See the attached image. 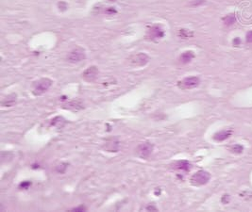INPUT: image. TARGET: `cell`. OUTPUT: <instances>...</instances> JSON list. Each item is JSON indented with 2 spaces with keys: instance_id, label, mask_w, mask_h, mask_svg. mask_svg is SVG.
<instances>
[{
  "instance_id": "e0dca14e",
  "label": "cell",
  "mask_w": 252,
  "mask_h": 212,
  "mask_svg": "<svg viewBox=\"0 0 252 212\" xmlns=\"http://www.w3.org/2000/svg\"><path fill=\"white\" fill-rule=\"evenodd\" d=\"M68 168V163L66 162H62L59 165L56 166V172L59 174H64L66 172V170Z\"/></svg>"
},
{
  "instance_id": "484cf974",
  "label": "cell",
  "mask_w": 252,
  "mask_h": 212,
  "mask_svg": "<svg viewBox=\"0 0 252 212\" xmlns=\"http://www.w3.org/2000/svg\"><path fill=\"white\" fill-rule=\"evenodd\" d=\"M59 4L62 5V7H60V11H65L66 8H67L66 3H64V2H60V3H59Z\"/></svg>"
},
{
  "instance_id": "ac0fdd59",
  "label": "cell",
  "mask_w": 252,
  "mask_h": 212,
  "mask_svg": "<svg viewBox=\"0 0 252 212\" xmlns=\"http://www.w3.org/2000/svg\"><path fill=\"white\" fill-rule=\"evenodd\" d=\"M179 36L181 38H183V39H188V38L193 36V33L188 31L187 29H180L179 30Z\"/></svg>"
},
{
  "instance_id": "8992f818",
  "label": "cell",
  "mask_w": 252,
  "mask_h": 212,
  "mask_svg": "<svg viewBox=\"0 0 252 212\" xmlns=\"http://www.w3.org/2000/svg\"><path fill=\"white\" fill-rule=\"evenodd\" d=\"M129 63L132 66L136 67H143L146 65L149 61V57L145 53H138L129 58Z\"/></svg>"
},
{
  "instance_id": "d4e9b609",
  "label": "cell",
  "mask_w": 252,
  "mask_h": 212,
  "mask_svg": "<svg viewBox=\"0 0 252 212\" xmlns=\"http://www.w3.org/2000/svg\"><path fill=\"white\" fill-rule=\"evenodd\" d=\"M146 210H152V211H158V208L156 207L154 205H149L146 207Z\"/></svg>"
},
{
  "instance_id": "4316f807",
  "label": "cell",
  "mask_w": 252,
  "mask_h": 212,
  "mask_svg": "<svg viewBox=\"0 0 252 212\" xmlns=\"http://www.w3.org/2000/svg\"><path fill=\"white\" fill-rule=\"evenodd\" d=\"M240 42H241V41H240L239 38H236V39L233 40V45H239Z\"/></svg>"
},
{
  "instance_id": "83f0119b",
  "label": "cell",
  "mask_w": 252,
  "mask_h": 212,
  "mask_svg": "<svg viewBox=\"0 0 252 212\" xmlns=\"http://www.w3.org/2000/svg\"><path fill=\"white\" fill-rule=\"evenodd\" d=\"M109 1H111V2H114V1H116V0H109Z\"/></svg>"
},
{
  "instance_id": "ffe728a7",
  "label": "cell",
  "mask_w": 252,
  "mask_h": 212,
  "mask_svg": "<svg viewBox=\"0 0 252 212\" xmlns=\"http://www.w3.org/2000/svg\"><path fill=\"white\" fill-rule=\"evenodd\" d=\"M30 185H31V182H29V181H24V182H22V183L20 184L19 188H20V189H24V190H27V189L29 188Z\"/></svg>"
},
{
  "instance_id": "2e32d148",
  "label": "cell",
  "mask_w": 252,
  "mask_h": 212,
  "mask_svg": "<svg viewBox=\"0 0 252 212\" xmlns=\"http://www.w3.org/2000/svg\"><path fill=\"white\" fill-rule=\"evenodd\" d=\"M223 21H224V24L226 25H233L234 23H235L236 17H235V15H234V14H229V15H227L226 17H224Z\"/></svg>"
},
{
  "instance_id": "ba28073f",
  "label": "cell",
  "mask_w": 252,
  "mask_h": 212,
  "mask_svg": "<svg viewBox=\"0 0 252 212\" xmlns=\"http://www.w3.org/2000/svg\"><path fill=\"white\" fill-rule=\"evenodd\" d=\"M119 147H120V142L117 138H110L103 144V149L111 153L118 152Z\"/></svg>"
},
{
  "instance_id": "4fadbf2b",
  "label": "cell",
  "mask_w": 252,
  "mask_h": 212,
  "mask_svg": "<svg viewBox=\"0 0 252 212\" xmlns=\"http://www.w3.org/2000/svg\"><path fill=\"white\" fill-rule=\"evenodd\" d=\"M194 58H195V54L193 51H185V52H183L180 55L179 62L182 64H187L192 61Z\"/></svg>"
},
{
  "instance_id": "7c38bea8",
  "label": "cell",
  "mask_w": 252,
  "mask_h": 212,
  "mask_svg": "<svg viewBox=\"0 0 252 212\" xmlns=\"http://www.w3.org/2000/svg\"><path fill=\"white\" fill-rule=\"evenodd\" d=\"M16 102H17V95L15 93H12V94L6 96L1 101V105L2 107H12L16 104Z\"/></svg>"
},
{
  "instance_id": "30bf717a",
  "label": "cell",
  "mask_w": 252,
  "mask_h": 212,
  "mask_svg": "<svg viewBox=\"0 0 252 212\" xmlns=\"http://www.w3.org/2000/svg\"><path fill=\"white\" fill-rule=\"evenodd\" d=\"M171 168L173 170H178V171L182 172H189L191 168H192V164L187 160H179L171 164Z\"/></svg>"
},
{
  "instance_id": "44dd1931",
  "label": "cell",
  "mask_w": 252,
  "mask_h": 212,
  "mask_svg": "<svg viewBox=\"0 0 252 212\" xmlns=\"http://www.w3.org/2000/svg\"><path fill=\"white\" fill-rule=\"evenodd\" d=\"M247 41L248 44H252V30L247 34Z\"/></svg>"
},
{
  "instance_id": "6da1fadb",
  "label": "cell",
  "mask_w": 252,
  "mask_h": 212,
  "mask_svg": "<svg viewBox=\"0 0 252 212\" xmlns=\"http://www.w3.org/2000/svg\"><path fill=\"white\" fill-rule=\"evenodd\" d=\"M52 83L53 82H52V80L49 78H42V79L38 80L33 85L32 93L35 96H40V95L43 94V93L49 90V88L52 86Z\"/></svg>"
},
{
  "instance_id": "9a60e30c",
  "label": "cell",
  "mask_w": 252,
  "mask_h": 212,
  "mask_svg": "<svg viewBox=\"0 0 252 212\" xmlns=\"http://www.w3.org/2000/svg\"><path fill=\"white\" fill-rule=\"evenodd\" d=\"M50 124L52 126L58 127V128H62V127H63V125L65 124V120H64V118L62 117V116H57V117L52 119L51 122H50Z\"/></svg>"
},
{
  "instance_id": "d6986e66",
  "label": "cell",
  "mask_w": 252,
  "mask_h": 212,
  "mask_svg": "<svg viewBox=\"0 0 252 212\" xmlns=\"http://www.w3.org/2000/svg\"><path fill=\"white\" fill-rule=\"evenodd\" d=\"M243 150H244V148H243L242 145H239V144H235V145H233L231 147V152L236 153V154H240V153H242Z\"/></svg>"
},
{
  "instance_id": "603a6c76",
  "label": "cell",
  "mask_w": 252,
  "mask_h": 212,
  "mask_svg": "<svg viewBox=\"0 0 252 212\" xmlns=\"http://www.w3.org/2000/svg\"><path fill=\"white\" fill-rule=\"evenodd\" d=\"M86 210V207L84 206H80L77 207H74L72 209V211H85Z\"/></svg>"
},
{
  "instance_id": "cb8c5ba5",
  "label": "cell",
  "mask_w": 252,
  "mask_h": 212,
  "mask_svg": "<svg viewBox=\"0 0 252 212\" xmlns=\"http://www.w3.org/2000/svg\"><path fill=\"white\" fill-rule=\"evenodd\" d=\"M106 12L108 14H114V13H116V11H115V8H114L112 7H110L108 10L106 11Z\"/></svg>"
},
{
  "instance_id": "7402d4cb",
  "label": "cell",
  "mask_w": 252,
  "mask_h": 212,
  "mask_svg": "<svg viewBox=\"0 0 252 212\" xmlns=\"http://www.w3.org/2000/svg\"><path fill=\"white\" fill-rule=\"evenodd\" d=\"M203 2H204V0H192V5L198 6V5H201Z\"/></svg>"
},
{
  "instance_id": "7a4b0ae2",
  "label": "cell",
  "mask_w": 252,
  "mask_h": 212,
  "mask_svg": "<svg viewBox=\"0 0 252 212\" xmlns=\"http://www.w3.org/2000/svg\"><path fill=\"white\" fill-rule=\"evenodd\" d=\"M211 179V174L206 172V171H198L196 174H194L192 175L190 179V182L193 186L196 187H199V186H203L205 184H207Z\"/></svg>"
},
{
  "instance_id": "3957f363",
  "label": "cell",
  "mask_w": 252,
  "mask_h": 212,
  "mask_svg": "<svg viewBox=\"0 0 252 212\" xmlns=\"http://www.w3.org/2000/svg\"><path fill=\"white\" fill-rule=\"evenodd\" d=\"M153 150H154V144L150 141H145L137 146L136 154L140 158L146 159L150 157Z\"/></svg>"
},
{
  "instance_id": "9c48e42d",
  "label": "cell",
  "mask_w": 252,
  "mask_h": 212,
  "mask_svg": "<svg viewBox=\"0 0 252 212\" xmlns=\"http://www.w3.org/2000/svg\"><path fill=\"white\" fill-rule=\"evenodd\" d=\"M98 69L97 66H90L82 73V78L87 82H93L97 78Z\"/></svg>"
},
{
  "instance_id": "277c9868",
  "label": "cell",
  "mask_w": 252,
  "mask_h": 212,
  "mask_svg": "<svg viewBox=\"0 0 252 212\" xmlns=\"http://www.w3.org/2000/svg\"><path fill=\"white\" fill-rule=\"evenodd\" d=\"M86 58V54L83 48L81 47H76L67 56V59L69 62L71 63H77L84 61Z\"/></svg>"
},
{
  "instance_id": "5b68a950",
  "label": "cell",
  "mask_w": 252,
  "mask_h": 212,
  "mask_svg": "<svg viewBox=\"0 0 252 212\" xmlns=\"http://www.w3.org/2000/svg\"><path fill=\"white\" fill-rule=\"evenodd\" d=\"M200 83V79L197 76H190L178 82V87L181 90H190L196 88Z\"/></svg>"
},
{
  "instance_id": "52a82bcc",
  "label": "cell",
  "mask_w": 252,
  "mask_h": 212,
  "mask_svg": "<svg viewBox=\"0 0 252 212\" xmlns=\"http://www.w3.org/2000/svg\"><path fill=\"white\" fill-rule=\"evenodd\" d=\"M163 36H164V30L159 25H152V27L149 28L148 32H147V37L152 41L160 40V39L163 38Z\"/></svg>"
},
{
  "instance_id": "8fae6325",
  "label": "cell",
  "mask_w": 252,
  "mask_h": 212,
  "mask_svg": "<svg viewBox=\"0 0 252 212\" xmlns=\"http://www.w3.org/2000/svg\"><path fill=\"white\" fill-rule=\"evenodd\" d=\"M63 108L65 109L72 110V111H80V110H81L84 108V105L80 100H73L64 104Z\"/></svg>"
},
{
  "instance_id": "5bb4252c",
  "label": "cell",
  "mask_w": 252,
  "mask_h": 212,
  "mask_svg": "<svg viewBox=\"0 0 252 212\" xmlns=\"http://www.w3.org/2000/svg\"><path fill=\"white\" fill-rule=\"evenodd\" d=\"M231 130H222L220 132H217L213 136V140L216 141H223L230 137Z\"/></svg>"
}]
</instances>
